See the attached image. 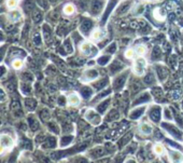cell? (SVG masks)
Returning <instances> with one entry per match:
<instances>
[{
  "label": "cell",
  "instance_id": "cell-22",
  "mask_svg": "<svg viewBox=\"0 0 183 163\" xmlns=\"http://www.w3.org/2000/svg\"><path fill=\"white\" fill-rule=\"evenodd\" d=\"M151 131H152V129H151V127H150V125H147V124H142L141 125V132H143L145 134H150V133H151Z\"/></svg>",
  "mask_w": 183,
  "mask_h": 163
},
{
  "label": "cell",
  "instance_id": "cell-28",
  "mask_svg": "<svg viewBox=\"0 0 183 163\" xmlns=\"http://www.w3.org/2000/svg\"><path fill=\"white\" fill-rule=\"evenodd\" d=\"M160 51L158 48H155L154 51H153V58H155V60H157V58H160Z\"/></svg>",
  "mask_w": 183,
  "mask_h": 163
},
{
  "label": "cell",
  "instance_id": "cell-29",
  "mask_svg": "<svg viewBox=\"0 0 183 163\" xmlns=\"http://www.w3.org/2000/svg\"><path fill=\"white\" fill-rule=\"evenodd\" d=\"M22 65H23V63H22L21 60H15L14 62H13V67L15 68V69H18V68L22 67Z\"/></svg>",
  "mask_w": 183,
  "mask_h": 163
},
{
  "label": "cell",
  "instance_id": "cell-20",
  "mask_svg": "<svg viewBox=\"0 0 183 163\" xmlns=\"http://www.w3.org/2000/svg\"><path fill=\"white\" fill-rule=\"evenodd\" d=\"M93 153L96 158H98V157H101L105 153V150H103V148H95L93 150Z\"/></svg>",
  "mask_w": 183,
  "mask_h": 163
},
{
  "label": "cell",
  "instance_id": "cell-33",
  "mask_svg": "<svg viewBox=\"0 0 183 163\" xmlns=\"http://www.w3.org/2000/svg\"><path fill=\"white\" fill-rule=\"evenodd\" d=\"M71 139H72V137H69V136H68V137H64V138H63V140H64V142H62L60 144H62V146L67 145V144H69V143L71 142Z\"/></svg>",
  "mask_w": 183,
  "mask_h": 163
},
{
  "label": "cell",
  "instance_id": "cell-37",
  "mask_svg": "<svg viewBox=\"0 0 183 163\" xmlns=\"http://www.w3.org/2000/svg\"><path fill=\"white\" fill-rule=\"evenodd\" d=\"M9 8H13V7H15L16 5V0H8V2H7Z\"/></svg>",
  "mask_w": 183,
  "mask_h": 163
},
{
  "label": "cell",
  "instance_id": "cell-15",
  "mask_svg": "<svg viewBox=\"0 0 183 163\" xmlns=\"http://www.w3.org/2000/svg\"><path fill=\"white\" fill-rule=\"evenodd\" d=\"M121 67H122V64H121V63L114 62V63H112V65H111L110 69L112 70V73H115V71H117V70H119Z\"/></svg>",
  "mask_w": 183,
  "mask_h": 163
},
{
  "label": "cell",
  "instance_id": "cell-13",
  "mask_svg": "<svg viewBox=\"0 0 183 163\" xmlns=\"http://www.w3.org/2000/svg\"><path fill=\"white\" fill-rule=\"evenodd\" d=\"M41 20H42L41 12H40L39 10H35V12H34V21L36 22V23H39Z\"/></svg>",
  "mask_w": 183,
  "mask_h": 163
},
{
  "label": "cell",
  "instance_id": "cell-40",
  "mask_svg": "<svg viewBox=\"0 0 183 163\" xmlns=\"http://www.w3.org/2000/svg\"><path fill=\"white\" fill-rule=\"evenodd\" d=\"M64 103H65V101H64V99H63V96H62V99H59V104H62V105H64Z\"/></svg>",
  "mask_w": 183,
  "mask_h": 163
},
{
  "label": "cell",
  "instance_id": "cell-1",
  "mask_svg": "<svg viewBox=\"0 0 183 163\" xmlns=\"http://www.w3.org/2000/svg\"><path fill=\"white\" fill-rule=\"evenodd\" d=\"M80 50L85 55H93L94 52H96V49L90 43H83L80 47Z\"/></svg>",
  "mask_w": 183,
  "mask_h": 163
},
{
  "label": "cell",
  "instance_id": "cell-26",
  "mask_svg": "<svg viewBox=\"0 0 183 163\" xmlns=\"http://www.w3.org/2000/svg\"><path fill=\"white\" fill-rule=\"evenodd\" d=\"M109 60H110V56H108V55H106V56H101L100 58L98 60V63L100 65H105Z\"/></svg>",
  "mask_w": 183,
  "mask_h": 163
},
{
  "label": "cell",
  "instance_id": "cell-14",
  "mask_svg": "<svg viewBox=\"0 0 183 163\" xmlns=\"http://www.w3.org/2000/svg\"><path fill=\"white\" fill-rule=\"evenodd\" d=\"M55 138H49V139L47 140V144H44V147L47 148H52V147H55V145H56V142H55Z\"/></svg>",
  "mask_w": 183,
  "mask_h": 163
},
{
  "label": "cell",
  "instance_id": "cell-18",
  "mask_svg": "<svg viewBox=\"0 0 183 163\" xmlns=\"http://www.w3.org/2000/svg\"><path fill=\"white\" fill-rule=\"evenodd\" d=\"M25 104L27 105V107H28L29 109H34L35 107H36V102H35V99H26Z\"/></svg>",
  "mask_w": 183,
  "mask_h": 163
},
{
  "label": "cell",
  "instance_id": "cell-2",
  "mask_svg": "<svg viewBox=\"0 0 183 163\" xmlns=\"http://www.w3.org/2000/svg\"><path fill=\"white\" fill-rule=\"evenodd\" d=\"M13 145V142L7 135H1V149L5 150V148H9Z\"/></svg>",
  "mask_w": 183,
  "mask_h": 163
},
{
  "label": "cell",
  "instance_id": "cell-32",
  "mask_svg": "<svg viewBox=\"0 0 183 163\" xmlns=\"http://www.w3.org/2000/svg\"><path fill=\"white\" fill-rule=\"evenodd\" d=\"M130 137H132V135H130V134H127L126 136H125V137H124L123 139H122V142H120V146H123L124 144H126V143L128 142L127 139H130Z\"/></svg>",
  "mask_w": 183,
  "mask_h": 163
},
{
  "label": "cell",
  "instance_id": "cell-34",
  "mask_svg": "<svg viewBox=\"0 0 183 163\" xmlns=\"http://www.w3.org/2000/svg\"><path fill=\"white\" fill-rule=\"evenodd\" d=\"M125 56H126L127 58H133V56H134V51H133V50H127V51L125 52Z\"/></svg>",
  "mask_w": 183,
  "mask_h": 163
},
{
  "label": "cell",
  "instance_id": "cell-24",
  "mask_svg": "<svg viewBox=\"0 0 183 163\" xmlns=\"http://www.w3.org/2000/svg\"><path fill=\"white\" fill-rule=\"evenodd\" d=\"M145 82H147L148 84H152V83L154 82V76H153L152 73H150L149 75H147V77H145Z\"/></svg>",
  "mask_w": 183,
  "mask_h": 163
},
{
  "label": "cell",
  "instance_id": "cell-10",
  "mask_svg": "<svg viewBox=\"0 0 183 163\" xmlns=\"http://www.w3.org/2000/svg\"><path fill=\"white\" fill-rule=\"evenodd\" d=\"M115 2H116V0H111V1H110V3H109V5H108V8H107L106 13H105V15H103V17H102V20H103V21H106V18L108 17L109 13H110L111 9H112V8H113V7H114V5H115Z\"/></svg>",
  "mask_w": 183,
  "mask_h": 163
},
{
  "label": "cell",
  "instance_id": "cell-27",
  "mask_svg": "<svg viewBox=\"0 0 183 163\" xmlns=\"http://www.w3.org/2000/svg\"><path fill=\"white\" fill-rule=\"evenodd\" d=\"M29 122H30V127H31V130H32V131H35V130H37L38 129V122L36 121V120H34V119H29Z\"/></svg>",
  "mask_w": 183,
  "mask_h": 163
},
{
  "label": "cell",
  "instance_id": "cell-6",
  "mask_svg": "<svg viewBox=\"0 0 183 163\" xmlns=\"http://www.w3.org/2000/svg\"><path fill=\"white\" fill-rule=\"evenodd\" d=\"M150 117L152 118L153 121H158L160 120V108L156 107V108H153L150 112Z\"/></svg>",
  "mask_w": 183,
  "mask_h": 163
},
{
  "label": "cell",
  "instance_id": "cell-12",
  "mask_svg": "<svg viewBox=\"0 0 183 163\" xmlns=\"http://www.w3.org/2000/svg\"><path fill=\"white\" fill-rule=\"evenodd\" d=\"M143 110H145V108H139L138 110H135V111H133L132 114H130V118H132V119H136V118L140 117L142 112H143Z\"/></svg>",
  "mask_w": 183,
  "mask_h": 163
},
{
  "label": "cell",
  "instance_id": "cell-9",
  "mask_svg": "<svg viewBox=\"0 0 183 163\" xmlns=\"http://www.w3.org/2000/svg\"><path fill=\"white\" fill-rule=\"evenodd\" d=\"M64 13L66 15H72L75 13V7L72 5H67L64 8Z\"/></svg>",
  "mask_w": 183,
  "mask_h": 163
},
{
  "label": "cell",
  "instance_id": "cell-36",
  "mask_svg": "<svg viewBox=\"0 0 183 163\" xmlns=\"http://www.w3.org/2000/svg\"><path fill=\"white\" fill-rule=\"evenodd\" d=\"M65 48H66L67 52H72V47H71V44H70L69 40H67V41H66V43H65Z\"/></svg>",
  "mask_w": 183,
  "mask_h": 163
},
{
  "label": "cell",
  "instance_id": "cell-3",
  "mask_svg": "<svg viewBox=\"0 0 183 163\" xmlns=\"http://www.w3.org/2000/svg\"><path fill=\"white\" fill-rule=\"evenodd\" d=\"M101 8H102V1L100 0H94L93 2H92V7H90V10L94 14H98V13L100 12Z\"/></svg>",
  "mask_w": 183,
  "mask_h": 163
},
{
  "label": "cell",
  "instance_id": "cell-35",
  "mask_svg": "<svg viewBox=\"0 0 183 163\" xmlns=\"http://www.w3.org/2000/svg\"><path fill=\"white\" fill-rule=\"evenodd\" d=\"M37 1H38L39 5H41V7H43L44 9L47 8V0H37Z\"/></svg>",
  "mask_w": 183,
  "mask_h": 163
},
{
  "label": "cell",
  "instance_id": "cell-39",
  "mask_svg": "<svg viewBox=\"0 0 183 163\" xmlns=\"http://www.w3.org/2000/svg\"><path fill=\"white\" fill-rule=\"evenodd\" d=\"M50 127L54 130V132H55V133H58V129H57V125L55 124L54 122H51V123H50Z\"/></svg>",
  "mask_w": 183,
  "mask_h": 163
},
{
  "label": "cell",
  "instance_id": "cell-19",
  "mask_svg": "<svg viewBox=\"0 0 183 163\" xmlns=\"http://www.w3.org/2000/svg\"><path fill=\"white\" fill-rule=\"evenodd\" d=\"M154 152L156 153V155H162L163 152H164V147H163L160 144H157V145L154 146Z\"/></svg>",
  "mask_w": 183,
  "mask_h": 163
},
{
  "label": "cell",
  "instance_id": "cell-23",
  "mask_svg": "<svg viewBox=\"0 0 183 163\" xmlns=\"http://www.w3.org/2000/svg\"><path fill=\"white\" fill-rule=\"evenodd\" d=\"M109 102H110V99H107V101H105L102 104H100V106L98 107V110H99L100 112L105 111V110H106V108H107V105L109 104Z\"/></svg>",
  "mask_w": 183,
  "mask_h": 163
},
{
  "label": "cell",
  "instance_id": "cell-7",
  "mask_svg": "<svg viewBox=\"0 0 183 163\" xmlns=\"http://www.w3.org/2000/svg\"><path fill=\"white\" fill-rule=\"evenodd\" d=\"M129 5H130V1H125V2L121 3L120 8L117 9V14H123L129 9Z\"/></svg>",
  "mask_w": 183,
  "mask_h": 163
},
{
  "label": "cell",
  "instance_id": "cell-30",
  "mask_svg": "<svg viewBox=\"0 0 183 163\" xmlns=\"http://www.w3.org/2000/svg\"><path fill=\"white\" fill-rule=\"evenodd\" d=\"M96 76H97V71H96V70H90V71H87V74H86V77L90 78V79H93Z\"/></svg>",
  "mask_w": 183,
  "mask_h": 163
},
{
  "label": "cell",
  "instance_id": "cell-11",
  "mask_svg": "<svg viewBox=\"0 0 183 163\" xmlns=\"http://www.w3.org/2000/svg\"><path fill=\"white\" fill-rule=\"evenodd\" d=\"M157 74H158V76H160V79H165L168 73H167V69H166V68H164V67H158V68H157Z\"/></svg>",
  "mask_w": 183,
  "mask_h": 163
},
{
  "label": "cell",
  "instance_id": "cell-8",
  "mask_svg": "<svg viewBox=\"0 0 183 163\" xmlns=\"http://www.w3.org/2000/svg\"><path fill=\"white\" fill-rule=\"evenodd\" d=\"M90 27H92V22H90V20H85V21L82 23V25H81V30H82L84 34H86L90 29Z\"/></svg>",
  "mask_w": 183,
  "mask_h": 163
},
{
  "label": "cell",
  "instance_id": "cell-31",
  "mask_svg": "<svg viewBox=\"0 0 183 163\" xmlns=\"http://www.w3.org/2000/svg\"><path fill=\"white\" fill-rule=\"evenodd\" d=\"M101 35H102V34H101L100 30H96V31H94L93 35H92V38L95 39V40H98V39L101 37Z\"/></svg>",
  "mask_w": 183,
  "mask_h": 163
},
{
  "label": "cell",
  "instance_id": "cell-25",
  "mask_svg": "<svg viewBox=\"0 0 183 163\" xmlns=\"http://www.w3.org/2000/svg\"><path fill=\"white\" fill-rule=\"evenodd\" d=\"M117 118H119L117 111H116V110H111L110 114H109L108 119H109V120H113V119H117Z\"/></svg>",
  "mask_w": 183,
  "mask_h": 163
},
{
  "label": "cell",
  "instance_id": "cell-16",
  "mask_svg": "<svg viewBox=\"0 0 183 163\" xmlns=\"http://www.w3.org/2000/svg\"><path fill=\"white\" fill-rule=\"evenodd\" d=\"M107 84V80L105 79V80H101V81H99V82H96L95 84H94V86L96 88V90H101V89H103V86H106Z\"/></svg>",
  "mask_w": 183,
  "mask_h": 163
},
{
  "label": "cell",
  "instance_id": "cell-4",
  "mask_svg": "<svg viewBox=\"0 0 183 163\" xmlns=\"http://www.w3.org/2000/svg\"><path fill=\"white\" fill-rule=\"evenodd\" d=\"M163 127H166V129H167L168 131H170V133L173 135V136H175V137L180 138L181 136H182V135H181V132H180V131H179L178 129H175V127H172V125L167 124V123H164V124H163Z\"/></svg>",
  "mask_w": 183,
  "mask_h": 163
},
{
  "label": "cell",
  "instance_id": "cell-21",
  "mask_svg": "<svg viewBox=\"0 0 183 163\" xmlns=\"http://www.w3.org/2000/svg\"><path fill=\"white\" fill-rule=\"evenodd\" d=\"M81 93H82V95L86 99V97H88V96L92 94V90H90V88H83L82 91H81Z\"/></svg>",
  "mask_w": 183,
  "mask_h": 163
},
{
  "label": "cell",
  "instance_id": "cell-5",
  "mask_svg": "<svg viewBox=\"0 0 183 163\" xmlns=\"http://www.w3.org/2000/svg\"><path fill=\"white\" fill-rule=\"evenodd\" d=\"M125 77H126V74H125V75H122L121 77H117L115 80H114L113 86L114 88H115V90H120V89L123 86L124 82H125Z\"/></svg>",
  "mask_w": 183,
  "mask_h": 163
},
{
  "label": "cell",
  "instance_id": "cell-38",
  "mask_svg": "<svg viewBox=\"0 0 183 163\" xmlns=\"http://www.w3.org/2000/svg\"><path fill=\"white\" fill-rule=\"evenodd\" d=\"M137 52H138V54L143 55L145 53V47H139L138 49H137Z\"/></svg>",
  "mask_w": 183,
  "mask_h": 163
},
{
  "label": "cell",
  "instance_id": "cell-17",
  "mask_svg": "<svg viewBox=\"0 0 183 163\" xmlns=\"http://www.w3.org/2000/svg\"><path fill=\"white\" fill-rule=\"evenodd\" d=\"M68 102H69L70 105H77V104H79V97H78L77 95H71L69 97V99H68Z\"/></svg>",
  "mask_w": 183,
  "mask_h": 163
}]
</instances>
